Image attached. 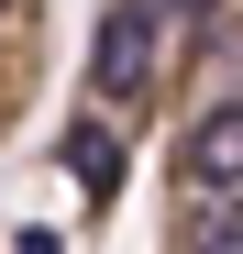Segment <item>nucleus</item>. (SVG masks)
Instances as JSON below:
<instances>
[{
	"label": "nucleus",
	"mask_w": 243,
	"mask_h": 254,
	"mask_svg": "<svg viewBox=\"0 0 243 254\" xmlns=\"http://www.w3.org/2000/svg\"><path fill=\"white\" fill-rule=\"evenodd\" d=\"M45 100V0H0V155Z\"/></svg>",
	"instance_id": "obj_1"
},
{
	"label": "nucleus",
	"mask_w": 243,
	"mask_h": 254,
	"mask_svg": "<svg viewBox=\"0 0 243 254\" xmlns=\"http://www.w3.org/2000/svg\"><path fill=\"white\" fill-rule=\"evenodd\" d=\"M56 155H66V177H77V199H89V221H111V199H122V177H133V133H122V122H100V111H77Z\"/></svg>",
	"instance_id": "obj_2"
}]
</instances>
